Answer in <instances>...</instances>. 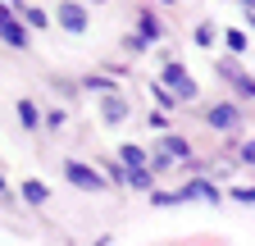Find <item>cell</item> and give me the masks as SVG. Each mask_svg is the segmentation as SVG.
Returning a JSON list of instances; mask_svg holds the SVG:
<instances>
[{
  "mask_svg": "<svg viewBox=\"0 0 255 246\" xmlns=\"http://www.w3.org/2000/svg\"><path fill=\"white\" fill-rule=\"evenodd\" d=\"M64 178H69L73 187H82V192H101V187H105V182H101V173H91V169H87V164H78V160H69V164H64Z\"/></svg>",
  "mask_w": 255,
  "mask_h": 246,
  "instance_id": "1",
  "label": "cell"
},
{
  "mask_svg": "<svg viewBox=\"0 0 255 246\" xmlns=\"http://www.w3.org/2000/svg\"><path fill=\"white\" fill-rule=\"evenodd\" d=\"M155 155H159V160H155L159 169H164V164H178V160H187V141H182V137H164Z\"/></svg>",
  "mask_w": 255,
  "mask_h": 246,
  "instance_id": "2",
  "label": "cell"
},
{
  "mask_svg": "<svg viewBox=\"0 0 255 246\" xmlns=\"http://www.w3.org/2000/svg\"><path fill=\"white\" fill-rule=\"evenodd\" d=\"M164 82H169V87L178 91L182 101H187V96H196V82L187 78V69H182V64H169V69H164Z\"/></svg>",
  "mask_w": 255,
  "mask_h": 246,
  "instance_id": "3",
  "label": "cell"
},
{
  "mask_svg": "<svg viewBox=\"0 0 255 246\" xmlns=\"http://www.w3.org/2000/svg\"><path fill=\"white\" fill-rule=\"evenodd\" d=\"M59 23L69 27V32H87V9L73 5V0H64V5H59Z\"/></svg>",
  "mask_w": 255,
  "mask_h": 246,
  "instance_id": "4",
  "label": "cell"
},
{
  "mask_svg": "<svg viewBox=\"0 0 255 246\" xmlns=\"http://www.w3.org/2000/svg\"><path fill=\"white\" fill-rule=\"evenodd\" d=\"M237 123H242L237 105H210V128H219V132H228V128H237Z\"/></svg>",
  "mask_w": 255,
  "mask_h": 246,
  "instance_id": "5",
  "label": "cell"
},
{
  "mask_svg": "<svg viewBox=\"0 0 255 246\" xmlns=\"http://www.w3.org/2000/svg\"><path fill=\"white\" fill-rule=\"evenodd\" d=\"M0 37H5L9 46H27V32L9 23V14H5V9H0Z\"/></svg>",
  "mask_w": 255,
  "mask_h": 246,
  "instance_id": "6",
  "label": "cell"
},
{
  "mask_svg": "<svg viewBox=\"0 0 255 246\" xmlns=\"http://www.w3.org/2000/svg\"><path fill=\"white\" fill-rule=\"evenodd\" d=\"M101 114H105V123H123V119H128V105H123L119 96H105V101H101Z\"/></svg>",
  "mask_w": 255,
  "mask_h": 246,
  "instance_id": "7",
  "label": "cell"
},
{
  "mask_svg": "<svg viewBox=\"0 0 255 246\" xmlns=\"http://www.w3.org/2000/svg\"><path fill=\"white\" fill-rule=\"evenodd\" d=\"M182 201H219V192H214V182H191L182 192Z\"/></svg>",
  "mask_w": 255,
  "mask_h": 246,
  "instance_id": "8",
  "label": "cell"
},
{
  "mask_svg": "<svg viewBox=\"0 0 255 246\" xmlns=\"http://www.w3.org/2000/svg\"><path fill=\"white\" fill-rule=\"evenodd\" d=\"M23 196H27V205H41L50 192H46V182H37V178H32V182H23Z\"/></svg>",
  "mask_w": 255,
  "mask_h": 246,
  "instance_id": "9",
  "label": "cell"
},
{
  "mask_svg": "<svg viewBox=\"0 0 255 246\" xmlns=\"http://www.w3.org/2000/svg\"><path fill=\"white\" fill-rule=\"evenodd\" d=\"M119 160H123L128 169H137V164L146 160V150H141V146H123V150H119Z\"/></svg>",
  "mask_w": 255,
  "mask_h": 246,
  "instance_id": "10",
  "label": "cell"
},
{
  "mask_svg": "<svg viewBox=\"0 0 255 246\" xmlns=\"http://www.w3.org/2000/svg\"><path fill=\"white\" fill-rule=\"evenodd\" d=\"M18 119L27 123V128H37V119H41V114H37V105H32V101H18Z\"/></svg>",
  "mask_w": 255,
  "mask_h": 246,
  "instance_id": "11",
  "label": "cell"
},
{
  "mask_svg": "<svg viewBox=\"0 0 255 246\" xmlns=\"http://www.w3.org/2000/svg\"><path fill=\"white\" fill-rule=\"evenodd\" d=\"M128 182H132V187H150V173L137 164V169H128Z\"/></svg>",
  "mask_w": 255,
  "mask_h": 246,
  "instance_id": "12",
  "label": "cell"
},
{
  "mask_svg": "<svg viewBox=\"0 0 255 246\" xmlns=\"http://www.w3.org/2000/svg\"><path fill=\"white\" fill-rule=\"evenodd\" d=\"M141 32H146V37H159L164 27H159V18H155V14H146V18H141Z\"/></svg>",
  "mask_w": 255,
  "mask_h": 246,
  "instance_id": "13",
  "label": "cell"
},
{
  "mask_svg": "<svg viewBox=\"0 0 255 246\" xmlns=\"http://www.w3.org/2000/svg\"><path fill=\"white\" fill-rule=\"evenodd\" d=\"M182 192H155V205H178Z\"/></svg>",
  "mask_w": 255,
  "mask_h": 246,
  "instance_id": "14",
  "label": "cell"
},
{
  "mask_svg": "<svg viewBox=\"0 0 255 246\" xmlns=\"http://www.w3.org/2000/svg\"><path fill=\"white\" fill-rule=\"evenodd\" d=\"M196 41H201V46H210V41H214V27H210V23H201V27H196Z\"/></svg>",
  "mask_w": 255,
  "mask_h": 246,
  "instance_id": "15",
  "label": "cell"
},
{
  "mask_svg": "<svg viewBox=\"0 0 255 246\" xmlns=\"http://www.w3.org/2000/svg\"><path fill=\"white\" fill-rule=\"evenodd\" d=\"M237 91L242 96H255V78H237Z\"/></svg>",
  "mask_w": 255,
  "mask_h": 246,
  "instance_id": "16",
  "label": "cell"
},
{
  "mask_svg": "<svg viewBox=\"0 0 255 246\" xmlns=\"http://www.w3.org/2000/svg\"><path fill=\"white\" fill-rule=\"evenodd\" d=\"M233 196H237L242 205H255V187H242V192H233Z\"/></svg>",
  "mask_w": 255,
  "mask_h": 246,
  "instance_id": "17",
  "label": "cell"
},
{
  "mask_svg": "<svg viewBox=\"0 0 255 246\" xmlns=\"http://www.w3.org/2000/svg\"><path fill=\"white\" fill-rule=\"evenodd\" d=\"M242 160H246V164H255V141H246V146H242Z\"/></svg>",
  "mask_w": 255,
  "mask_h": 246,
  "instance_id": "18",
  "label": "cell"
},
{
  "mask_svg": "<svg viewBox=\"0 0 255 246\" xmlns=\"http://www.w3.org/2000/svg\"><path fill=\"white\" fill-rule=\"evenodd\" d=\"M242 5H251V9H255V0H242Z\"/></svg>",
  "mask_w": 255,
  "mask_h": 246,
  "instance_id": "19",
  "label": "cell"
},
{
  "mask_svg": "<svg viewBox=\"0 0 255 246\" xmlns=\"http://www.w3.org/2000/svg\"><path fill=\"white\" fill-rule=\"evenodd\" d=\"M251 23H255V14H251Z\"/></svg>",
  "mask_w": 255,
  "mask_h": 246,
  "instance_id": "20",
  "label": "cell"
}]
</instances>
